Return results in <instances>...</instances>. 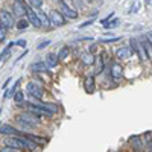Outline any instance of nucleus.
I'll use <instances>...</instances> for the list:
<instances>
[{
  "label": "nucleus",
  "instance_id": "nucleus-1",
  "mask_svg": "<svg viewBox=\"0 0 152 152\" xmlns=\"http://www.w3.org/2000/svg\"><path fill=\"white\" fill-rule=\"evenodd\" d=\"M26 143H28V140L23 135H20V134L18 135H8L3 140L5 146L12 148V149H17V151H24V149H26Z\"/></svg>",
  "mask_w": 152,
  "mask_h": 152
},
{
  "label": "nucleus",
  "instance_id": "nucleus-2",
  "mask_svg": "<svg viewBox=\"0 0 152 152\" xmlns=\"http://www.w3.org/2000/svg\"><path fill=\"white\" fill-rule=\"evenodd\" d=\"M24 94L31 96L32 99L40 100V99H43V96H44V90H43V87L38 84L37 81H31V82L26 84V91H24Z\"/></svg>",
  "mask_w": 152,
  "mask_h": 152
},
{
  "label": "nucleus",
  "instance_id": "nucleus-3",
  "mask_svg": "<svg viewBox=\"0 0 152 152\" xmlns=\"http://www.w3.org/2000/svg\"><path fill=\"white\" fill-rule=\"evenodd\" d=\"M15 120H20L23 123H26L28 126H31V128H32V126H38V125H40V117H37L35 114H32L31 111H23V113L17 114Z\"/></svg>",
  "mask_w": 152,
  "mask_h": 152
},
{
  "label": "nucleus",
  "instance_id": "nucleus-4",
  "mask_svg": "<svg viewBox=\"0 0 152 152\" xmlns=\"http://www.w3.org/2000/svg\"><path fill=\"white\" fill-rule=\"evenodd\" d=\"M0 24H2V26H5L6 29L14 28V26H15V20H14V15H12L9 11H6V9H2V11H0Z\"/></svg>",
  "mask_w": 152,
  "mask_h": 152
},
{
  "label": "nucleus",
  "instance_id": "nucleus-5",
  "mask_svg": "<svg viewBox=\"0 0 152 152\" xmlns=\"http://www.w3.org/2000/svg\"><path fill=\"white\" fill-rule=\"evenodd\" d=\"M58 8H59V12L64 17H69V18H78V12H76L73 8H70L64 0H58Z\"/></svg>",
  "mask_w": 152,
  "mask_h": 152
},
{
  "label": "nucleus",
  "instance_id": "nucleus-6",
  "mask_svg": "<svg viewBox=\"0 0 152 152\" xmlns=\"http://www.w3.org/2000/svg\"><path fill=\"white\" fill-rule=\"evenodd\" d=\"M49 20H50V24H55V26H64L67 23L66 17L62 15L59 11H50L49 12Z\"/></svg>",
  "mask_w": 152,
  "mask_h": 152
},
{
  "label": "nucleus",
  "instance_id": "nucleus-7",
  "mask_svg": "<svg viewBox=\"0 0 152 152\" xmlns=\"http://www.w3.org/2000/svg\"><path fill=\"white\" fill-rule=\"evenodd\" d=\"M28 17V21H29V24H32L34 28H40L41 26V21H40V18H38V14L31 8V6H26V14H24Z\"/></svg>",
  "mask_w": 152,
  "mask_h": 152
},
{
  "label": "nucleus",
  "instance_id": "nucleus-8",
  "mask_svg": "<svg viewBox=\"0 0 152 152\" xmlns=\"http://www.w3.org/2000/svg\"><path fill=\"white\" fill-rule=\"evenodd\" d=\"M31 105V104H29ZM29 111L32 113V114H35L37 117H40V119H43V117H47V119H50L53 116L52 113H49L47 110H44L43 107H40V105H31V108H29Z\"/></svg>",
  "mask_w": 152,
  "mask_h": 152
},
{
  "label": "nucleus",
  "instance_id": "nucleus-9",
  "mask_svg": "<svg viewBox=\"0 0 152 152\" xmlns=\"http://www.w3.org/2000/svg\"><path fill=\"white\" fill-rule=\"evenodd\" d=\"M110 76H111L114 81H117V82L123 78V69H122V66L119 64V62H114V64H111Z\"/></svg>",
  "mask_w": 152,
  "mask_h": 152
},
{
  "label": "nucleus",
  "instance_id": "nucleus-10",
  "mask_svg": "<svg viewBox=\"0 0 152 152\" xmlns=\"http://www.w3.org/2000/svg\"><path fill=\"white\" fill-rule=\"evenodd\" d=\"M21 135L26 138V140H29V142H32V143H35L38 146H44L47 143V138L46 137H40V135H35V134H29V132L21 134Z\"/></svg>",
  "mask_w": 152,
  "mask_h": 152
},
{
  "label": "nucleus",
  "instance_id": "nucleus-11",
  "mask_svg": "<svg viewBox=\"0 0 152 152\" xmlns=\"http://www.w3.org/2000/svg\"><path fill=\"white\" fill-rule=\"evenodd\" d=\"M84 90L87 94H93L96 90V81H94V76H87L85 81H84Z\"/></svg>",
  "mask_w": 152,
  "mask_h": 152
},
{
  "label": "nucleus",
  "instance_id": "nucleus-12",
  "mask_svg": "<svg viewBox=\"0 0 152 152\" xmlns=\"http://www.w3.org/2000/svg\"><path fill=\"white\" fill-rule=\"evenodd\" d=\"M129 143H131V146L135 152H142V149L145 148V142L140 135H132L129 138Z\"/></svg>",
  "mask_w": 152,
  "mask_h": 152
},
{
  "label": "nucleus",
  "instance_id": "nucleus-13",
  "mask_svg": "<svg viewBox=\"0 0 152 152\" xmlns=\"http://www.w3.org/2000/svg\"><path fill=\"white\" fill-rule=\"evenodd\" d=\"M132 55H134L132 49L128 47V46H126V47H120V49L116 50V56H117L119 59H129Z\"/></svg>",
  "mask_w": 152,
  "mask_h": 152
},
{
  "label": "nucleus",
  "instance_id": "nucleus-14",
  "mask_svg": "<svg viewBox=\"0 0 152 152\" xmlns=\"http://www.w3.org/2000/svg\"><path fill=\"white\" fill-rule=\"evenodd\" d=\"M29 69H31V72H34V73H46V72H49V67L44 64V61L32 62Z\"/></svg>",
  "mask_w": 152,
  "mask_h": 152
},
{
  "label": "nucleus",
  "instance_id": "nucleus-15",
  "mask_svg": "<svg viewBox=\"0 0 152 152\" xmlns=\"http://www.w3.org/2000/svg\"><path fill=\"white\" fill-rule=\"evenodd\" d=\"M12 9H14V14L20 18H23V15L26 14V5H24L23 2H14V6H12Z\"/></svg>",
  "mask_w": 152,
  "mask_h": 152
},
{
  "label": "nucleus",
  "instance_id": "nucleus-16",
  "mask_svg": "<svg viewBox=\"0 0 152 152\" xmlns=\"http://www.w3.org/2000/svg\"><path fill=\"white\" fill-rule=\"evenodd\" d=\"M0 134H3V135H18V129L14 128L12 125H2L0 126Z\"/></svg>",
  "mask_w": 152,
  "mask_h": 152
},
{
  "label": "nucleus",
  "instance_id": "nucleus-17",
  "mask_svg": "<svg viewBox=\"0 0 152 152\" xmlns=\"http://www.w3.org/2000/svg\"><path fill=\"white\" fill-rule=\"evenodd\" d=\"M94 62H96V69H94V76L100 75L105 69V62H104V56L99 55V56H94Z\"/></svg>",
  "mask_w": 152,
  "mask_h": 152
},
{
  "label": "nucleus",
  "instance_id": "nucleus-18",
  "mask_svg": "<svg viewBox=\"0 0 152 152\" xmlns=\"http://www.w3.org/2000/svg\"><path fill=\"white\" fill-rule=\"evenodd\" d=\"M58 56H56V53H49L47 56H46V59H44V64L49 67V69H53V67H56L58 66Z\"/></svg>",
  "mask_w": 152,
  "mask_h": 152
},
{
  "label": "nucleus",
  "instance_id": "nucleus-19",
  "mask_svg": "<svg viewBox=\"0 0 152 152\" xmlns=\"http://www.w3.org/2000/svg\"><path fill=\"white\" fill-rule=\"evenodd\" d=\"M20 82H21V78H18V79H17L14 84H12V85L8 88V90L5 91V94H3V97H5V99H9V97H12V96H14V93L17 91V88H18Z\"/></svg>",
  "mask_w": 152,
  "mask_h": 152
},
{
  "label": "nucleus",
  "instance_id": "nucleus-20",
  "mask_svg": "<svg viewBox=\"0 0 152 152\" xmlns=\"http://www.w3.org/2000/svg\"><path fill=\"white\" fill-rule=\"evenodd\" d=\"M69 55H70V47L69 46H61V49L56 53L58 59H66V58H69Z\"/></svg>",
  "mask_w": 152,
  "mask_h": 152
},
{
  "label": "nucleus",
  "instance_id": "nucleus-21",
  "mask_svg": "<svg viewBox=\"0 0 152 152\" xmlns=\"http://www.w3.org/2000/svg\"><path fill=\"white\" fill-rule=\"evenodd\" d=\"M24 91H21V90H17L15 93H14V96H12V99H14V102L17 104V105H21L23 102H24Z\"/></svg>",
  "mask_w": 152,
  "mask_h": 152
},
{
  "label": "nucleus",
  "instance_id": "nucleus-22",
  "mask_svg": "<svg viewBox=\"0 0 152 152\" xmlns=\"http://www.w3.org/2000/svg\"><path fill=\"white\" fill-rule=\"evenodd\" d=\"M12 46H15V43H9L2 52H0V62L2 61H5V58H8L9 55H11V49H12Z\"/></svg>",
  "mask_w": 152,
  "mask_h": 152
},
{
  "label": "nucleus",
  "instance_id": "nucleus-23",
  "mask_svg": "<svg viewBox=\"0 0 152 152\" xmlns=\"http://www.w3.org/2000/svg\"><path fill=\"white\" fill-rule=\"evenodd\" d=\"M82 62L85 66H91L93 62H94V55L93 53H85L82 55Z\"/></svg>",
  "mask_w": 152,
  "mask_h": 152
},
{
  "label": "nucleus",
  "instance_id": "nucleus-24",
  "mask_svg": "<svg viewBox=\"0 0 152 152\" xmlns=\"http://www.w3.org/2000/svg\"><path fill=\"white\" fill-rule=\"evenodd\" d=\"M38 18H40L41 24H44V26H50V20H49V15H46L44 12H38Z\"/></svg>",
  "mask_w": 152,
  "mask_h": 152
},
{
  "label": "nucleus",
  "instance_id": "nucleus-25",
  "mask_svg": "<svg viewBox=\"0 0 152 152\" xmlns=\"http://www.w3.org/2000/svg\"><path fill=\"white\" fill-rule=\"evenodd\" d=\"M15 26H17V29L23 31V29H26V28L29 26V21H28V20H24V18H20L18 21H15Z\"/></svg>",
  "mask_w": 152,
  "mask_h": 152
},
{
  "label": "nucleus",
  "instance_id": "nucleus-26",
  "mask_svg": "<svg viewBox=\"0 0 152 152\" xmlns=\"http://www.w3.org/2000/svg\"><path fill=\"white\" fill-rule=\"evenodd\" d=\"M143 142H145V145H146L149 149H152V132H151V131L145 134V137H143Z\"/></svg>",
  "mask_w": 152,
  "mask_h": 152
},
{
  "label": "nucleus",
  "instance_id": "nucleus-27",
  "mask_svg": "<svg viewBox=\"0 0 152 152\" xmlns=\"http://www.w3.org/2000/svg\"><path fill=\"white\" fill-rule=\"evenodd\" d=\"M43 2L44 0H28V3L32 9H37V8H41L43 6Z\"/></svg>",
  "mask_w": 152,
  "mask_h": 152
},
{
  "label": "nucleus",
  "instance_id": "nucleus-28",
  "mask_svg": "<svg viewBox=\"0 0 152 152\" xmlns=\"http://www.w3.org/2000/svg\"><path fill=\"white\" fill-rule=\"evenodd\" d=\"M26 149L31 151V152H40V146L35 145V143H32V142H29V140H28V143H26Z\"/></svg>",
  "mask_w": 152,
  "mask_h": 152
},
{
  "label": "nucleus",
  "instance_id": "nucleus-29",
  "mask_svg": "<svg viewBox=\"0 0 152 152\" xmlns=\"http://www.w3.org/2000/svg\"><path fill=\"white\" fill-rule=\"evenodd\" d=\"M119 24H120V20H119V18H114V20L108 21V23H107V26H104V28H107V29H113V28L119 26Z\"/></svg>",
  "mask_w": 152,
  "mask_h": 152
},
{
  "label": "nucleus",
  "instance_id": "nucleus-30",
  "mask_svg": "<svg viewBox=\"0 0 152 152\" xmlns=\"http://www.w3.org/2000/svg\"><path fill=\"white\" fill-rule=\"evenodd\" d=\"M6 35H8V29H6L5 26H2V24H0V43L6 40Z\"/></svg>",
  "mask_w": 152,
  "mask_h": 152
},
{
  "label": "nucleus",
  "instance_id": "nucleus-31",
  "mask_svg": "<svg viewBox=\"0 0 152 152\" xmlns=\"http://www.w3.org/2000/svg\"><path fill=\"white\" fill-rule=\"evenodd\" d=\"M119 40H122V37H114V38H102V40H100V43H116V41H119Z\"/></svg>",
  "mask_w": 152,
  "mask_h": 152
},
{
  "label": "nucleus",
  "instance_id": "nucleus-32",
  "mask_svg": "<svg viewBox=\"0 0 152 152\" xmlns=\"http://www.w3.org/2000/svg\"><path fill=\"white\" fill-rule=\"evenodd\" d=\"M0 152H20L17 149H12V148H8V146H3L2 149H0Z\"/></svg>",
  "mask_w": 152,
  "mask_h": 152
},
{
  "label": "nucleus",
  "instance_id": "nucleus-33",
  "mask_svg": "<svg viewBox=\"0 0 152 152\" xmlns=\"http://www.w3.org/2000/svg\"><path fill=\"white\" fill-rule=\"evenodd\" d=\"M49 44H50V40H46V41H43V43H41L40 46H38L37 49H38V50H41V49H44V47H47Z\"/></svg>",
  "mask_w": 152,
  "mask_h": 152
},
{
  "label": "nucleus",
  "instance_id": "nucleus-34",
  "mask_svg": "<svg viewBox=\"0 0 152 152\" xmlns=\"http://www.w3.org/2000/svg\"><path fill=\"white\" fill-rule=\"evenodd\" d=\"M93 23H94V20H88V21H85V23L79 24V29H82V28H87V26H90V24H93Z\"/></svg>",
  "mask_w": 152,
  "mask_h": 152
},
{
  "label": "nucleus",
  "instance_id": "nucleus-35",
  "mask_svg": "<svg viewBox=\"0 0 152 152\" xmlns=\"http://www.w3.org/2000/svg\"><path fill=\"white\" fill-rule=\"evenodd\" d=\"M138 6H140V3L135 2V3H134V6H132V9H129V12H137V11H138Z\"/></svg>",
  "mask_w": 152,
  "mask_h": 152
},
{
  "label": "nucleus",
  "instance_id": "nucleus-36",
  "mask_svg": "<svg viewBox=\"0 0 152 152\" xmlns=\"http://www.w3.org/2000/svg\"><path fill=\"white\" fill-rule=\"evenodd\" d=\"M15 44H17V46H20V47H26V40H18Z\"/></svg>",
  "mask_w": 152,
  "mask_h": 152
},
{
  "label": "nucleus",
  "instance_id": "nucleus-37",
  "mask_svg": "<svg viewBox=\"0 0 152 152\" xmlns=\"http://www.w3.org/2000/svg\"><path fill=\"white\" fill-rule=\"evenodd\" d=\"M11 81H12V78H11V76H9V78H8V79H6V81L3 82V85H2V87H3V88H6V87L9 85V82H11Z\"/></svg>",
  "mask_w": 152,
  "mask_h": 152
},
{
  "label": "nucleus",
  "instance_id": "nucleus-38",
  "mask_svg": "<svg viewBox=\"0 0 152 152\" xmlns=\"http://www.w3.org/2000/svg\"><path fill=\"white\" fill-rule=\"evenodd\" d=\"M96 49H97V46H96V44H91V46H90V53L96 52Z\"/></svg>",
  "mask_w": 152,
  "mask_h": 152
},
{
  "label": "nucleus",
  "instance_id": "nucleus-39",
  "mask_svg": "<svg viewBox=\"0 0 152 152\" xmlns=\"http://www.w3.org/2000/svg\"><path fill=\"white\" fill-rule=\"evenodd\" d=\"M146 3H151V0H146Z\"/></svg>",
  "mask_w": 152,
  "mask_h": 152
},
{
  "label": "nucleus",
  "instance_id": "nucleus-40",
  "mask_svg": "<svg viewBox=\"0 0 152 152\" xmlns=\"http://www.w3.org/2000/svg\"><path fill=\"white\" fill-rule=\"evenodd\" d=\"M17 2H23V0H17Z\"/></svg>",
  "mask_w": 152,
  "mask_h": 152
},
{
  "label": "nucleus",
  "instance_id": "nucleus-41",
  "mask_svg": "<svg viewBox=\"0 0 152 152\" xmlns=\"http://www.w3.org/2000/svg\"><path fill=\"white\" fill-rule=\"evenodd\" d=\"M0 114H2V108H0Z\"/></svg>",
  "mask_w": 152,
  "mask_h": 152
},
{
  "label": "nucleus",
  "instance_id": "nucleus-42",
  "mask_svg": "<svg viewBox=\"0 0 152 152\" xmlns=\"http://www.w3.org/2000/svg\"><path fill=\"white\" fill-rule=\"evenodd\" d=\"M0 126H2V123H0Z\"/></svg>",
  "mask_w": 152,
  "mask_h": 152
}]
</instances>
